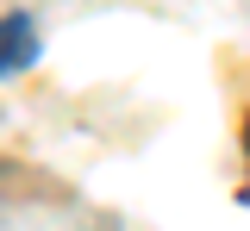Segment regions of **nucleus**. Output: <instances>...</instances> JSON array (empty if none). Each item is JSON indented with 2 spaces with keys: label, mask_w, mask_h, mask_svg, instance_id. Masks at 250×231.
<instances>
[{
  "label": "nucleus",
  "mask_w": 250,
  "mask_h": 231,
  "mask_svg": "<svg viewBox=\"0 0 250 231\" xmlns=\"http://www.w3.org/2000/svg\"><path fill=\"white\" fill-rule=\"evenodd\" d=\"M38 57V32H31L25 13H13V19H0V75L6 69H25Z\"/></svg>",
  "instance_id": "f257e3e1"
}]
</instances>
